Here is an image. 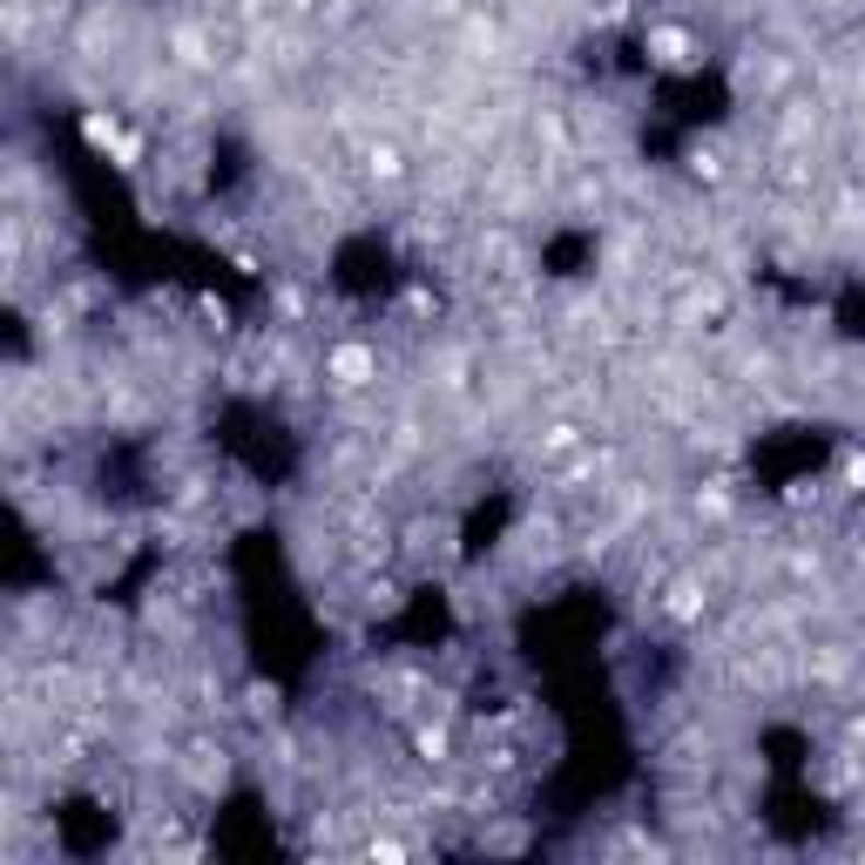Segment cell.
Listing matches in <instances>:
<instances>
[{
	"mask_svg": "<svg viewBox=\"0 0 865 865\" xmlns=\"http://www.w3.org/2000/svg\"><path fill=\"white\" fill-rule=\"evenodd\" d=\"M649 55H656L662 68H683V61L696 55V42H690L683 27H649Z\"/></svg>",
	"mask_w": 865,
	"mask_h": 865,
	"instance_id": "obj_2",
	"label": "cell"
},
{
	"mask_svg": "<svg viewBox=\"0 0 865 865\" xmlns=\"http://www.w3.org/2000/svg\"><path fill=\"white\" fill-rule=\"evenodd\" d=\"M379 379V351L372 345H332L325 351V385L332 392H366Z\"/></svg>",
	"mask_w": 865,
	"mask_h": 865,
	"instance_id": "obj_1",
	"label": "cell"
}]
</instances>
